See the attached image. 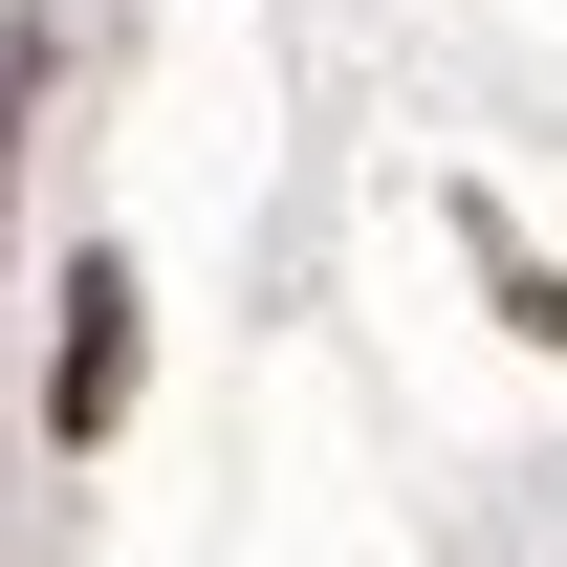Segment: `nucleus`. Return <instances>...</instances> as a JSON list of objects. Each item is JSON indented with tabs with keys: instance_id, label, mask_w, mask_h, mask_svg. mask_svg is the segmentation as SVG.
<instances>
[{
	"instance_id": "nucleus-1",
	"label": "nucleus",
	"mask_w": 567,
	"mask_h": 567,
	"mask_svg": "<svg viewBox=\"0 0 567 567\" xmlns=\"http://www.w3.org/2000/svg\"><path fill=\"white\" fill-rule=\"evenodd\" d=\"M110 393H132V284L87 262L66 284V436H110Z\"/></svg>"
}]
</instances>
